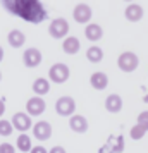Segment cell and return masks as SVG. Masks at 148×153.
<instances>
[{
	"mask_svg": "<svg viewBox=\"0 0 148 153\" xmlns=\"http://www.w3.org/2000/svg\"><path fill=\"white\" fill-rule=\"evenodd\" d=\"M105 110L110 114H119L122 110V98L117 93H112L105 98Z\"/></svg>",
	"mask_w": 148,
	"mask_h": 153,
	"instance_id": "obj_12",
	"label": "cell"
},
{
	"mask_svg": "<svg viewBox=\"0 0 148 153\" xmlns=\"http://www.w3.org/2000/svg\"><path fill=\"white\" fill-rule=\"evenodd\" d=\"M12 126H14V129H17L19 132H24L28 131V129H31V126H33V122H31V115H28V114H24V112H16L14 115H12Z\"/></svg>",
	"mask_w": 148,
	"mask_h": 153,
	"instance_id": "obj_7",
	"label": "cell"
},
{
	"mask_svg": "<svg viewBox=\"0 0 148 153\" xmlns=\"http://www.w3.org/2000/svg\"><path fill=\"white\" fill-rule=\"evenodd\" d=\"M48 153H67V152H65V148H64V146H59V145H57V146H54V148H52Z\"/></svg>",
	"mask_w": 148,
	"mask_h": 153,
	"instance_id": "obj_25",
	"label": "cell"
},
{
	"mask_svg": "<svg viewBox=\"0 0 148 153\" xmlns=\"http://www.w3.org/2000/svg\"><path fill=\"white\" fill-rule=\"evenodd\" d=\"M2 5L10 14L17 16L28 22H33V24H40L48 17V12L43 9V5L38 0H7Z\"/></svg>",
	"mask_w": 148,
	"mask_h": 153,
	"instance_id": "obj_1",
	"label": "cell"
},
{
	"mask_svg": "<svg viewBox=\"0 0 148 153\" xmlns=\"http://www.w3.org/2000/svg\"><path fill=\"white\" fill-rule=\"evenodd\" d=\"M31 153H48V152H47V148H45V146H33Z\"/></svg>",
	"mask_w": 148,
	"mask_h": 153,
	"instance_id": "obj_26",
	"label": "cell"
},
{
	"mask_svg": "<svg viewBox=\"0 0 148 153\" xmlns=\"http://www.w3.org/2000/svg\"><path fill=\"white\" fill-rule=\"evenodd\" d=\"M145 134H147V129H145V127H141L140 124L133 126V127L129 129V138L134 139V141H138V139H143V138H145Z\"/></svg>",
	"mask_w": 148,
	"mask_h": 153,
	"instance_id": "obj_21",
	"label": "cell"
},
{
	"mask_svg": "<svg viewBox=\"0 0 148 153\" xmlns=\"http://www.w3.org/2000/svg\"><path fill=\"white\" fill-rule=\"evenodd\" d=\"M4 112H5V102H4V100L0 98V117L4 115Z\"/></svg>",
	"mask_w": 148,
	"mask_h": 153,
	"instance_id": "obj_27",
	"label": "cell"
},
{
	"mask_svg": "<svg viewBox=\"0 0 148 153\" xmlns=\"http://www.w3.org/2000/svg\"><path fill=\"white\" fill-rule=\"evenodd\" d=\"M86 59L90 60L91 64H98L102 62V59H103V50L100 48V47H90V48L86 50Z\"/></svg>",
	"mask_w": 148,
	"mask_h": 153,
	"instance_id": "obj_19",
	"label": "cell"
},
{
	"mask_svg": "<svg viewBox=\"0 0 148 153\" xmlns=\"http://www.w3.org/2000/svg\"><path fill=\"white\" fill-rule=\"evenodd\" d=\"M48 33L52 38L60 40V38H64V36L69 33V22L65 21L64 17H57V19H54V21L50 22Z\"/></svg>",
	"mask_w": 148,
	"mask_h": 153,
	"instance_id": "obj_5",
	"label": "cell"
},
{
	"mask_svg": "<svg viewBox=\"0 0 148 153\" xmlns=\"http://www.w3.org/2000/svg\"><path fill=\"white\" fill-rule=\"evenodd\" d=\"M117 65L122 72H133L140 65V59L134 52H122L117 59Z\"/></svg>",
	"mask_w": 148,
	"mask_h": 153,
	"instance_id": "obj_2",
	"label": "cell"
},
{
	"mask_svg": "<svg viewBox=\"0 0 148 153\" xmlns=\"http://www.w3.org/2000/svg\"><path fill=\"white\" fill-rule=\"evenodd\" d=\"M136 120H138L136 124H140L141 127H145V129H147V132H148V110H143V112H141Z\"/></svg>",
	"mask_w": 148,
	"mask_h": 153,
	"instance_id": "obj_23",
	"label": "cell"
},
{
	"mask_svg": "<svg viewBox=\"0 0 148 153\" xmlns=\"http://www.w3.org/2000/svg\"><path fill=\"white\" fill-rule=\"evenodd\" d=\"M143 14H145V10H143V7L138 5V4H129V5L124 9V17L131 22H138L141 17H143Z\"/></svg>",
	"mask_w": 148,
	"mask_h": 153,
	"instance_id": "obj_14",
	"label": "cell"
},
{
	"mask_svg": "<svg viewBox=\"0 0 148 153\" xmlns=\"http://www.w3.org/2000/svg\"><path fill=\"white\" fill-rule=\"evenodd\" d=\"M7 42L12 48H21L22 45L26 43V36H24V33L19 31V29H12L7 36Z\"/></svg>",
	"mask_w": 148,
	"mask_h": 153,
	"instance_id": "obj_17",
	"label": "cell"
},
{
	"mask_svg": "<svg viewBox=\"0 0 148 153\" xmlns=\"http://www.w3.org/2000/svg\"><path fill=\"white\" fill-rule=\"evenodd\" d=\"M143 102H145V103H148V95H147V97H143Z\"/></svg>",
	"mask_w": 148,
	"mask_h": 153,
	"instance_id": "obj_29",
	"label": "cell"
},
{
	"mask_svg": "<svg viewBox=\"0 0 148 153\" xmlns=\"http://www.w3.org/2000/svg\"><path fill=\"white\" fill-rule=\"evenodd\" d=\"M0 81H2V72H0Z\"/></svg>",
	"mask_w": 148,
	"mask_h": 153,
	"instance_id": "obj_30",
	"label": "cell"
},
{
	"mask_svg": "<svg viewBox=\"0 0 148 153\" xmlns=\"http://www.w3.org/2000/svg\"><path fill=\"white\" fill-rule=\"evenodd\" d=\"M22 62H24V65L29 67V69L38 67V65L42 64V52L38 48H35V47L24 50V53H22Z\"/></svg>",
	"mask_w": 148,
	"mask_h": 153,
	"instance_id": "obj_8",
	"label": "cell"
},
{
	"mask_svg": "<svg viewBox=\"0 0 148 153\" xmlns=\"http://www.w3.org/2000/svg\"><path fill=\"white\" fill-rule=\"evenodd\" d=\"M0 153H16V146H12L10 143H2L0 145Z\"/></svg>",
	"mask_w": 148,
	"mask_h": 153,
	"instance_id": "obj_24",
	"label": "cell"
},
{
	"mask_svg": "<svg viewBox=\"0 0 148 153\" xmlns=\"http://www.w3.org/2000/svg\"><path fill=\"white\" fill-rule=\"evenodd\" d=\"M47 108V103H45V100L42 97H31L26 102V114L31 115V117H38V115H42L43 112Z\"/></svg>",
	"mask_w": 148,
	"mask_h": 153,
	"instance_id": "obj_6",
	"label": "cell"
},
{
	"mask_svg": "<svg viewBox=\"0 0 148 153\" xmlns=\"http://www.w3.org/2000/svg\"><path fill=\"white\" fill-rule=\"evenodd\" d=\"M14 131V126L10 120H5V119H0V136H10Z\"/></svg>",
	"mask_w": 148,
	"mask_h": 153,
	"instance_id": "obj_22",
	"label": "cell"
},
{
	"mask_svg": "<svg viewBox=\"0 0 148 153\" xmlns=\"http://www.w3.org/2000/svg\"><path fill=\"white\" fill-rule=\"evenodd\" d=\"M91 16H93V10L88 4H78L74 7V10H72V17L79 24H86V22L91 19Z\"/></svg>",
	"mask_w": 148,
	"mask_h": 153,
	"instance_id": "obj_9",
	"label": "cell"
},
{
	"mask_svg": "<svg viewBox=\"0 0 148 153\" xmlns=\"http://www.w3.org/2000/svg\"><path fill=\"white\" fill-rule=\"evenodd\" d=\"M33 136H35L38 141H47V139L52 138V126L47 120H38L35 126H33Z\"/></svg>",
	"mask_w": 148,
	"mask_h": 153,
	"instance_id": "obj_10",
	"label": "cell"
},
{
	"mask_svg": "<svg viewBox=\"0 0 148 153\" xmlns=\"http://www.w3.org/2000/svg\"><path fill=\"white\" fill-rule=\"evenodd\" d=\"M2 60H4V48L0 47V62H2Z\"/></svg>",
	"mask_w": 148,
	"mask_h": 153,
	"instance_id": "obj_28",
	"label": "cell"
},
{
	"mask_svg": "<svg viewBox=\"0 0 148 153\" xmlns=\"http://www.w3.org/2000/svg\"><path fill=\"white\" fill-rule=\"evenodd\" d=\"M85 36L90 42H98V40H102V36H103V29L97 22H90L85 28Z\"/></svg>",
	"mask_w": 148,
	"mask_h": 153,
	"instance_id": "obj_16",
	"label": "cell"
},
{
	"mask_svg": "<svg viewBox=\"0 0 148 153\" xmlns=\"http://www.w3.org/2000/svg\"><path fill=\"white\" fill-rule=\"evenodd\" d=\"M69 127L74 132H78V134H85V132L88 131V120H86L83 115L74 114V115L69 119Z\"/></svg>",
	"mask_w": 148,
	"mask_h": 153,
	"instance_id": "obj_13",
	"label": "cell"
},
{
	"mask_svg": "<svg viewBox=\"0 0 148 153\" xmlns=\"http://www.w3.org/2000/svg\"><path fill=\"white\" fill-rule=\"evenodd\" d=\"M17 148L22 153H28V152L31 153L33 146H31V138H29L28 134H19L17 136Z\"/></svg>",
	"mask_w": 148,
	"mask_h": 153,
	"instance_id": "obj_20",
	"label": "cell"
},
{
	"mask_svg": "<svg viewBox=\"0 0 148 153\" xmlns=\"http://www.w3.org/2000/svg\"><path fill=\"white\" fill-rule=\"evenodd\" d=\"M69 76H71L69 67H67L65 64H62V62L54 64V65L50 67V71H48V79L52 81V83H57V84L65 83V81L69 79Z\"/></svg>",
	"mask_w": 148,
	"mask_h": 153,
	"instance_id": "obj_3",
	"label": "cell"
},
{
	"mask_svg": "<svg viewBox=\"0 0 148 153\" xmlns=\"http://www.w3.org/2000/svg\"><path fill=\"white\" fill-rule=\"evenodd\" d=\"M76 110V102L72 97H60L55 102V112L62 117H72Z\"/></svg>",
	"mask_w": 148,
	"mask_h": 153,
	"instance_id": "obj_4",
	"label": "cell"
},
{
	"mask_svg": "<svg viewBox=\"0 0 148 153\" xmlns=\"http://www.w3.org/2000/svg\"><path fill=\"white\" fill-rule=\"evenodd\" d=\"M81 48V42H79L76 36H67L64 38L62 42V50L67 53V55H76Z\"/></svg>",
	"mask_w": 148,
	"mask_h": 153,
	"instance_id": "obj_15",
	"label": "cell"
},
{
	"mask_svg": "<svg viewBox=\"0 0 148 153\" xmlns=\"http://www.w3.org/2000/svg\"><path fill=\"white\" fill-rule=\"evenodd\" d=\"M90 84H91V88H95L97 91H103L109 86V76H107L105 72H102V71H97V72H93L91 77H90Z\"/></svg>",
	"mask_w": 148,
	"mask_h": 153,
	"instance_id": "obj_11",
	"label": "cell"
},
{
	"mask_svg": "<svg viewBox=\"0 0 148 153\" xmlns=\"http://www.w3.org/2000/svg\"><path fill=\"white\" fill-rule=\"evenodd\" d=\"M33 91L36 93V97H43L50 91V81L45 77H36L33 81Z\"/></svg>",
	"mask_w": 148,
	"mask_h": 153,
	"instance_id": "obj_18",
	"label": "cell"
}]
</instances>
